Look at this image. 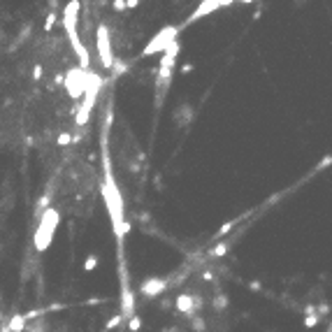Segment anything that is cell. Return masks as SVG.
<instances>
[{
  "label": "cell",
  "instance_id": "1",
  "mask_svg": "<svg viewBox=\"0 0 332 332\" xmlns=\"http://www.w3.org/2000/svg\"><path fill=\"white\" fill-rule=\"evenodd\" d=\"M79 0H72L67 2L63 7V28H65V35L67 40L72 44V51L75 56L79 58V67L82 70H88L91 67V56H88V49L84 47V42L79 40V33H77V23H79Z\"/></svg>",
  "mask_w": 332,
  "mask_h": 332
},
{
  "label": "cell",
  "instance_id": "2",
  "mask_svg": "<svg viewBox=\"0 0 332 332\" xmlns=\"http://www.w3.org/2000/svg\"><path fill=\"white\" fill-rule=\"evenodd\" d=\"M58 223H61V214H58V209H54V207L44 209L42 214H40V223H37L35 235H33V244H35V251H37V253H44L47 249L51 247Z\"/></svg>",
  "mask_w": 332,
  "mask_h": 332
},
{
  "label": "cell",
  "instance_id": "3",
  "mask_svg": "<svg viewBox=\"0 0 332 332\" xmlns=\"http://www.w3.org/2000/svg\"><path fill=\"white\" fill-rule=\"evenodd\" d=\"M102 198H105V204L109 209V216H112V223H114V232H116L118 239H123L121 235V228H123V200H121V193L116 191V186L112 182V177H107V182L102 186Z\"/></svg>",
  "mask_w": 332,
  "mask_h": 332
},
{
  "label": "cell",
  "instance_id": "4",
  "mask_svg": "<svg viewBox=\"0 0 332 332\" xmlns=\"http://www.w3.org/2000/svg\"><path fill=\"white\" fill-rule=\"evenodd\" d=\"M100 86H102V79L98 75H88V88H86L84 93V102H82V107L77 112V126H86L88 123V118H91V112H93V105H96V98H98V91H100Z\"/></svg>",
  "mask_w": 332,
  "mask_h": 332
},
{
  "label": "cell",
  "instance_id": "5",
  "mask_svg": "<svg viewBox=\"0 0 332 332\" xmlns=\"http://www.w3.org/2000/svg\"><path fill=\"white\" fill-rule=\"evenodd\" d=\"M88 75H91V70H82V67L67 70V75L63 77V86L67 91V96L75 98V100L84 98L86 88H88Z\"/></svg>",
  "mask_w": 332,
  "mask_h": 332
},
{
  "label": "cell",
  "instance_id": "6",
  "mask_svg": "<svg viewBox=\"0 0 332 332\" xmlns=\"http://www.w3.org/2000/svg\"><path fill=\"white\" fill-rule=\"evenodd\" d=\"M96 44H98V56L102 67H114V51H112V37H109V28L105 23H100L96 31Z\"/></svg>",
  "mask_w": 332,
  "mask_h": 332
},
{
  "label": "cell",
  "instance_id": "7",
  "mask_svg": "<svg viewBox=\"0 0 332 332\" xmlns=\"http://www.w3.org/2000/svg\"><path fill=\"white\" fill-rule=\"evenodd\" d=\"M177 33H179V28H177V26H167V28H163V31L158 33L156 37H151L149 44L142 49V56L147 58V56H153V54H163V51H165V47L177 40Z\"/></svg>",
  "mask_w": 332,
  "mask_h": 332
},
{
  "label": "cell",
  "instance_id": "8",
  "mask_svg": "<svg viewBox=\"0 0 332 332\" xmlns=\"http://www.w3.org/2000/svg\"><path fill=\"white\" fill-rule=\"evenodd\" d=\"M165 290H167V279H161V277H149L139 283V293L144 298H158Z\"/></svg>",
  "mask_w": 332,
  "mask_h": 332
},
{
  "label": "cell",
  "instance_id": "9",
  "mask_svg": "<svg viewBox=\"0 0 332 332\" xmlns=\"http://www.w3.org/2000/svg\"><path fill=\"white\" fill-rule=\"evenodd\" d=\"M200 304L202 300L198 298V295H191V293H182V295H177V300H174V307L179 314H186V316H193V311L200 309Z\"/></svg>",
  "mask_w": 332,
  "mask_h": 332
},
{
  "label": "cell",
  "instance_id": "10",
  "mask_svg": "<svg viewBox=\"0 0 332 332\" xmlns=\"http://www.w3.org/2000/svg\"><path fill=\"white\" fill-rule=\"evenodd\" d=\"M228 5H230V0H204V2L198 5V10L188 17V23H193V21H198V19L207 17V14H212V12H216L218 7H228Z\"/></svg>",
  "mask_w": 332,
  "mask_h": 332
},
{
  "label": "cell",
  "instance_id": "11",
  "mask_svg": "<svg viewBox=\"0 0 332 332\" xmlns=\"http://www.w3.org/2000/svg\"><path fill=\"white\" fill-rule=\"evenodd\" d=\"M172 118H174V123L179 126V128H183V126H188L191 121L195 118V109L193 105H188V102H182L179 107L174 109V114H172Z\"/></svg>",
  "mask_w": 332,
  "mask_h": 332
},
{
  "label": "cell",
  "instance_id": "12",
  "mask_svg": "<svg viewBox=\"0 0 332 332\" xmlns=\"http://www.w3.org/2000/svg\"><path fill=\"white\" fill-rule=\"evenodd\" d=\"M182 51V44L177 42H170L165 47V51H163V58H161V70H174V61H177V56Z\"/></svg>",
  "mask_w": 332,
  "mask_h": 332
},
{
  "label": "cell",
  "instance_id": "13",
  "mask_svg": "<svg viewBox=\"0 0 332 332\" xmlns=\"http://www.w3.org/2000/svg\"><path fill=\"white\" fill-rule=\"evenodd\" d=\"M133 314H135V295L128 288H123V293H121V318H126V316L130 318Z\"/></svg>",
  "mask_w": 332,
  "mask_h": 332
},
{
  "label": "cell",
  "instance_id": "14",
  "mask_svg": "<svg viewBox=\"0 0 332 332\" xmlns=\"http://www.w3.org/2000/svg\"><path fill=\"white\" fill-rule=\"evenodd\" d=\"M28 321L23 318V314H12V318L7 321V330L10 332H23L26 330Z\"/></svg>",
  "mask_w": 332,
  "mask_h": 332
},
{
  "label": "cell",
  "instance_id": "15",
  "mask_svg": "<svg viewBox=\"0 0 332 332\" xmlns=\"http://www.w3.org/2000/svg\"><path fill=\"white\" fill-rule=\"evenodd\" d=\"M228 304H230V298H228L225 293H216L214 300H212V307H214L216 311H223Z\"/></svg>",
  "mask_w": 332,
  "mask_h": 332
},
{
  "label": "cell",
  "instance_id": "16",
  "mask_svg": "<svg viewBox=\"0 0 332 332\" xmlns=\"http://www.w3.org/2000/svg\"><path fill=\"white\" fill-rule=\"evenodd\" d=\"M191 330L193 332H204L207 330V323H204L202 316H193V318H191Z\"/></svg>",
  "mask_w": 332,
  "mask_h": 332
},
{
  "label": "cell",
  "instance_id": "17",
  "mask_svg": "<svg viewBox=\"0 0 332 332\" xmlns=\"http://www.w3.org/2000/svg\"><path fill=\"white\" fill-rule=\"evenodd\" d=\"M96 267H98V253H88V258L84 263V272H93Z\"/></svg>",
  "mask_w": 332,
  "mask_h": 332
},
{
  "label": "cell",
  "instance_id": "18",
  "mask_svg": "<svg viewBox=\"0 0 332 332\" xmlns=\"http://www.w3.org/2000/svg\"><path fill=\"white\" fill-rule=\"evenodd\" d=\"M228 249H230V244H218V247H214L212 251H209V256L212 258H221L228 253Z\"/></svg>",
  "mask_w": 332,
  "mask_h": 332
},
{
  "label": "cell",
  "instance_id": "19",
  "mask_svg": "<svg viewBox=\"0 0 332 332\" xmlns=\"http://www.w3.org/2000/svg\"><path fill=\"white\" fill-rule=\"evenodd\" d=\"M128 328H130V332H137L139 328H142V318H139L137 314H133L128 318Z\"/></svg>",
  "mask_w": 332,
  "mask_h": 332
},
{
  "label": "cell",
  "instance_id": "20",
  "mask_svg": "<svg viewBox=\"0 0 332 332\" xmlns=\"http://www.w3.org/2000/svg\"><path fill=\"white\" fill-rule=\"evenodd\" d=\"M56 19H58V14L56 12H49V17H47V21H44V31L49 33L51 28H54V23H56Z\"/></svg>",
  "mask_w": 332,
  "mask_h": 332
},
{
  "label": "cell",
  "instance_id": "21",
  "mask_svg": "<svg viewBox=\"0 0 332 332\" xmlns=\"http://www.w3.org/2000/svg\"><path fill=\"white\" fill-rule=\"evenodd\" d=\"M121 323H123V318H121V314H116V316H112V318H109L105 328H107V330H114V328H118Z\"/></svg>",
  "mask_w": 332,
  "mask_h": 332
},
{
  "label": "cell",
  "instance_id": "22",
  "mask_svg": "<svg viewBox=\"0 0 332 332\" xmlns=\"http://www.w3.org/2000/svg\"><path fill=\"white\" fill-rule=\"evenodd\" d=\"M56 142H58V147H67V144H72V135L70 133H61Z\"/></svg>",
  "mask_w": 332,
  "mask_h": 332
},
{
  "label": "cell",
  "instance_id": "23",
  "mask_svg": "<svg viewBox=\"0 0 332 332\" xmlns=\"http://www.w3.org/2000/svg\"><path fill=\"white\" fill-rule=\"evenodd\" d=\"M49 200H51V198H49V195H47V193H44L42 198L37 200V209H40V214H42L44 209H49Z\"/></svg>",
  "mask_w": 332,
  "mask_h": 332
},
{
  "label": "cell",
  "instance_id": "24",
  "mask_svg": "<svg viewBox=\"0 0 332 332\" xmlns=\"http://www.w3.org/2000/svg\"><path fill=\"white\" fill-rule=\"evenodd\" d=\"M33 79L37 82V79H42V65L35 63V67H33Z\"/></svg>",
  "mask_w": 332,
  "mask_h": 332
},
{
  "label": "cell",
  "instance_id": "25",
  "mask_svg": "<svg viewBox=\"0 0 332 332\" xmlns=\"http://www.w3.org/2000/svg\"><path fill=\"white\" fill-rule=\"evenodd\" d=\"M316 323H318V316H307L304 318V328H314Z\"/></svg>",
  "mask_w": 332,
  "mask_h": 332
},
{
  "label": "cell",
  "instance_id": "26",
  "mask_svg": "<svg viewBox=\"0 0 332 332\" xmlns=\"http://www.w3.org/2000/svg\"><path fill=\"white\" fill-rule=\"evenodd\" d=\"M232 225H235V223H225V225H221V230L216 232V237H223V235H228V230H232Z\"/></svg>",
  "mask_w": 332,
  "mask_h": 332
},
{
  "label": "cell",
  "instance_id": "27",
  "mask_svg": "<svg viewBox=\"0 0 332 332\" xmlns=\"http://www.w3.org/2000/svg\"><path fill=\"white\" fill-rule=\"evenodd\" d=\"M112 7H114L116 12H123V10H126V2H123V0H114V2H112Z\"/></svg>",
  "mask_w": 332,
  "mask_h": 332
},
{
  "label": "cell",
  "instance_id": "28",
  "mask_svg": "<svg viewBox=\"0 0 332 332\" xmlns=\"http://www.w3.org/2000/svg\"><path fill=\"white\" fill-rule=\"evenodd\" d=\"M191 70H193V63H186V65L182 67V72H183V75H186V72H191Z\"/></svg>",
  "mask_w": 332,
  "mask_h": 332
},
{
  "label": "cell",
  "instance_id": "29",
  "mask_svg": "<svg viewBox=\"0 0 332 332\" xmlns=\"http://www.w3.org/2000/svg\"><path fill=\"white\" fill-rule=\"evenodd\" d=\"M137 5H139L137 0H128V2H126V7H130V10H133V7H137Z\"/></svg>",
  "mask_w": 332,
  "mask_h": 332
},
{
  "label": "cell",
  "instance_id": "30",
  "mask_svg": "<svg viewBox=\"0 0 332 332\" xmlns=\"http://www.w3.org/2000/svg\"><path fill=\"white\" fill-rule=\"evenodd\" d=\"M165 332H179V330H177V328H170V330H165Z\"/></svg>",
  "mask_w": 332,
  "mask_h": 332
}]
</instances>
